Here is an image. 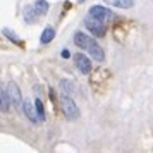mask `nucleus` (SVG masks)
Here are the masks:
<instances>
[{
	"mask_svg": "<svg viewBox=\"0 0 153 153\" xmlns=\"http://www.w3.org/2000/svg\"><path fill=\"white\" fill-rule=\"evenodd\" d=\"M74 43H76L79 48L86 50V52L93 57V60L103 62V59H105L103 50H102V47H100L93 38H90L88 35H84V33H81V31H77L76 35H74Z\"/></svg>",
	"mask_w": 153,
	"mask_h": 153,
	"instance_id": "nucleus-1",
	"label": "nucleus"
},
{
	"mask_svg": "<svg viewBox=\"0 0 153 153\" xmlns=\"http://www.w3.org/2000/svg\"><path fill=\"white\" fill-rule=\"evenodd\" d=\"M60 107H62L64 115L69 119V120H74V119L79 117V108H77L76 102L69 95H62L60 97Z\"/></svg>",
	"mask_w": 153,
	"mask_h": 153,
	"instance_id": "nucleus-2",
	"label": "nucleus"
},
{
	"mask_svg": "<svg viewBox=\"0 0 153 153\" xmlns=\"http://www.w3.org/2000/svg\"><path fill=\"white\" fill-rule=\"evenodd\" d=\"M84 26L90 29L91 33L98 38H102L105 35V24L102 19H98V17H93V16H88L86 19H84Z\"/></svg>",
	"mask_w": 153,
	"mask_h": 153,
	"instance_id": "nucleus-3",
	"label": "nucleus"
},
{
	"mask_svg": "<svg viewBox=\"0 0 153 153\" xmlns=\"http://www.w3.org/2000/svg\"><path fill=\"white\" fill-rule=\"evenodd\" d=\"M5 90H7V95H9V98H10V103L21 112L22 110V103H24V102H22L21 90L17 88V84H16V83H7Z\"/></svg>",
	"mask_w": 153,
	"mask_h": 153,
	"instance_id": "nucleus-4",
	"label": "nucleus"
},
{
	"mask_svg": "<svg viewBox=\"0 0 153 153\" xmlns=\"http://www.w3.org/2000/svg\"><path fill=\"white\" fill-rule=\"evenodd\" d=\"M88 14L93 16V17H98L102 21H114L115 19V14L112 10H108L107 7H103V5H93V7H90Z\"/></svg>",
	"mask_w": 153,
	"mask_h": 153,
	"instance_id": "nucleus-5",
	"label": "nucleus"
},
{
	"mask_svg": "<svg viewBox=\"0 0 153 153\" xmlns=\"http://www.w3.org/2000/svg\"><path fill=\"white\" fill-rule=\"evenodd\" d=\"M76 65H77V69H79V72H83V74H88L91 71L90 59L86 55H83V53H77L76 55Z\"/></svg>",
	"mask_w": 153,
	"mask_h": 153,
	"instance_id": "nucleus-6",
	"label": "nucleus"
},
{
	"mask_svg": "<svg viewBox=\"0 0 153 153\" xmlns=\"http://www.w3.org/2000/svg\"><path fill=\"white\" fill-rule=\"evenodd\" d=\"M107 5L110 7H119V9H131L134 7V0H103Z\"/></svg>",
	"mask_w": 153,
	"mask_h": 153,
	"instance_id": "nucleus-7",
	"label": "nucleus"
},
{
	"mask_svg": "<svg viewBox=\"0 0 153 153\" xmlns=\"http://www.w3.org/2000/svg\"><path fill=\"white\" fill-rule=\"evenodd\" d=\"M22 110L26 114V117L31 120V122H38V114H36V108L33 110V107L29 103L28 100H24V103H22Z\"/></svg>",
	"mask_w": 153,
	"mask_h": 153,
	"instance_id": "nucleus-8",
	"label": "nucleus"
},
{
	"mask_svg": "<svg viewBox=\"0 0 153 153\" xmlns=\"http://www.w3.org/2000/svg\"><path fill=\"white\" fill-rule=\"evenodd\" d=\"M38 17V12H36L35 5H26L24 7V21H28L29 24H33Z\"/></svg>",
	"mask_w": 153,
	"mask_h": 153,
	"instance_id": "nucleus-9",
	"label": "nucleus"
},
{
	"mask_svg": "<svg viewBox=\"0 0 153 153\" xmlns=\"http://www.w3.org/2000/svg\"><path fill=\"white\" fill-rule=\"evenodd\" d=\"M53 36H55V29L52 28V26H48V28L43 29L42 36H40V42L42 43H50L52 40H53Z\"/></svg>",
	"mask_w": 153,
	"mask_h": 153,
	"instance_id": "nucleus-10",
	"label": "nucleus"
},
{
	"mask_svg": "<svg viewBox=\"0 0 153 153\" xmlns=\"http://www.w3.org/2000/svg\"><path fill=\"white\" fill-rule=\"evenodd\" d=\"M35 9H36V12H38V16H45L48 12V2L47 0H36Z\"/></svg>",
	"mask_w": 153,
	"mask_h": 153,
	"instance_id": "nucleus-11",
	"label": "nucleus"
},
{
	"mask_svg": "<svg viewBox=\"0 0 153 153\" xmlns=\"http://www.w3.org/2000/svg\"><path fill=\"white\" fill-rule=\"evenodd\" d=\"M35 108H36V114H38V120L40 122H45V108H43V102L40 98L35 100Z\"/></svg>",
	"mask_w": 153,
	"mask_h": 153,
	"instance_id": "nucleus-12",
	"label": "nucleus"
},
{
	"mask_svg": "<svg viewBox=\"0 0 153 153\" xmlns=\"http://www.w3.org/2000/svg\"><path fill=\"white\" fill-rule=\"evenodd\" d=\"M9 103H10V98L7 95V90H2V112H7Z\"/></svg>",
	"mask_w": 153,
	"mask_h": 153,
	"instance_id": "nucleus-13",
	"label": "nucleus"
},
{
	"mask_svg": "<svg viewBox=\"0 0 153 153\" xmlns=\"http://www.w3.org/2000/svg\"><path fill=\"white\" fill-rule=\"evenodd\" d=\"M60 88H62V93H64V95H71V93H72L69 81H67V83H65V81H60Z\"/></svg>",
	"mask_w": 153,
	"mask_h": 153,
	"instance_id": "nucleus-14",
	"label": "nucleus"
},
{
	"mask_svg": "<svg viewBox=\"0 0 153 153\" xmlns=\"http://www.w3.org/2000/svg\"><path fill=\"white\" fill-rule=\"evenodd\" d=\"M4 35L7 36V38H10V40H14V42H17V38H16V33H14V31H9L7 28H4Z\"/></svg>",
	"mask_w": 153,
	"mask_h": 153,
	"instance_id": "nucleus-15",
	"label": "nucleus"
},
{
	"mask_svg": "<svg viewBox=\"0 0 153 153\" xmlns=\"http://www.w3.org/2000/svg\"><path fill=\"white\" fill-rule=\"evenodd\" d=\"M60 55H62L64 59H69V57H71V52H69V50H62V52H60Z\"/></svg>",
	"mask_w": 153,
	"mask_h": 153,
	"instance_id": "nucleus-16",
	"label": "nucleus"
},
{
	"mask_svg": "<svg viewBox=\"0 0 153 153\" xmlns=\"http://www.w3.org/2000/svg\"><path fill=\"white\" fill-rule=\"evenodd\" d=\"M77 2H79V4H83V2H84V0H77Z\"/></svg>",
	"mask_w": 153,
	"mask_h": 153,
	"instance_id": "nucleus-17",
	"label": "nucleus"
}]
</instances>
